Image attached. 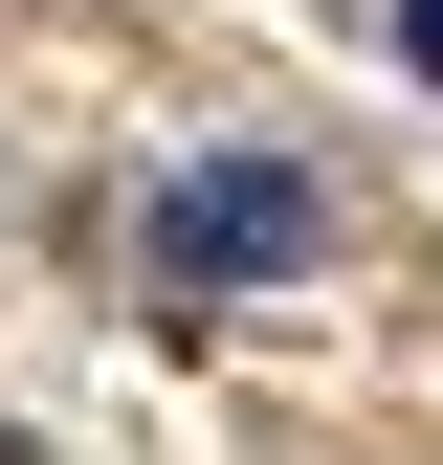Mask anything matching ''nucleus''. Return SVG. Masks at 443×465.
<instances>
[{
    "label": "nucleus",
    "instance_id": "f257e3e1",
    "mask_svg": "<svg viewBox=\"0 0 443 465\" xmlns=\"http://www.w3.org/2000/svg\"><path fill=\"white\" fill-rule=\"evenodd\" d=\"M289 244H310V178H289V155H200V178L155 200V266H178V288H222V266H289Z\"/></svg>",
    "mask_w": 443,
    "mask_h": 465
},
{
    "label": "nucleus",
    "instance_id": "7ed1b4c3",
    "mask_svg": "<svg viewBox=\"0 0 443 465\" xmlns=\"http://www.w3.org/2000/svg\"><path fill=\"white\" fill-rule=\"evenodd\" d=\"M0 465H23V421H0Z\"/></svg>",
    "mask_w": 443,
    "mask_h": 465
},
{
    "label": "nucleus",
    "instance_id": "f03ea898",
    "mask_svg": "<svg viewBox=\"0 0 443 465\" xmlns=\"http://www.w3.org/2000/svg\"><path fill=\"white\" fill-rule=\"evenodd\" d=\"M399 67H421V89H443V0H399Z\"/></svg>",
    "mask_w": 443,
    "mask_h": 465
}]
</instances>
